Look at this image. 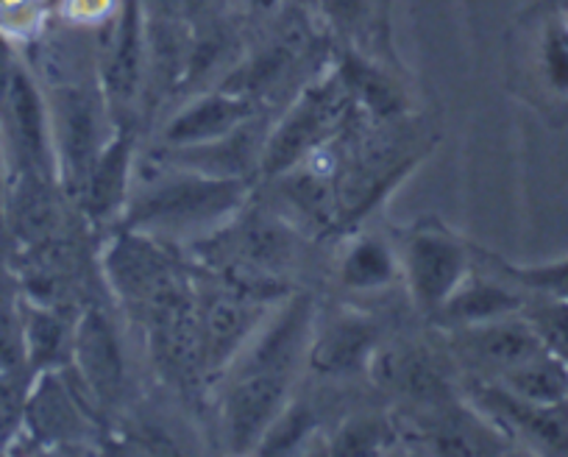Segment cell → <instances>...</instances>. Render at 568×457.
<instances>
[{"label":"cell","mask_w":568,"mask_h":457,"mask_svg":"<svg viewBox=\"0 0 568 457\" xmlns=\"http://www.w3.org/2000/svg\"><path fill=\"white\" fill-rule=\"evenodd\" d=\"M335 70L352 95L354 109L368 121H396L409 112V98L398 79H393L365 51L346 48Z\"/></svg>","instance_id":"obj_18"},{"label":"cell","mask_w":568,"mask_h":457,"mask_svg":"<svg viewBox=\"0 0 568 457\" xmlns=\"http://www.w3.org/2000/svg\"><path fill=\"white\" fill-rule=\"evenodd\" d=\"M260 112L265 109L254 98L229 90V87H215V90L195 95L193 101H187L168 118L165 126L160 129V149L215 143Z\"/></svg>","instance_id":"obj_15"},{"label":"cell","mask_w":568,"mask_h":457,"mask_svg":"<svg viewBox=\"0 0 568 457\" xmlns=\"http://www.w3.org/2000/svg\"><path fill=\"white\" fill-rule=\"evenodd\" d=\"M368 377L385 394L407 399L415 410L457 402L449 363L426 343L385 341L371 360Z\"/></svg>","instance_id":"obj_13"},{"label":"cell","mask_w":568,"mask_h":457,"mask_svg":"<svg viewBox=\"0 0 568 457\" xmlns=\"http://www.w3.org/2000/svg\"><path fill=\"white\" fill-rule=\"evenodd\" d=\"M101 274L112 296L129 307L136 321L160 304L193 291V280L179 260V246L123 223L103 241Z\"/></svg>","instance_id":"obj_3"},{"label":"cell","mask_w":568,"mask_h":457,"mask_svg":"<svg viewBox=\"0 0 568 457\" xmlns=\"http://www.w3.org/2000/svg\"><path fill=\"white\" fill-rule=\"evenodd\" d=\"M474 254H477L479 265L496 271L510 285L521 287L524 293H538V296H551L568 302V257L540 265H516L510 260L499 257V254L485 252L483 246H474Z\"/></svg>","instance_id":"obj_22"},{"label":"cell","mask_w":568,"mask_h":457,"mask_svg":"<svg viewBox=\"0 0 568 457\" xmlns=\"http://www.w3.org/2000/svg\"><path fill=\"white\" fill-rule=\"evenodd\" d=\"M313 318V296H291L217 379V416L223 440L232 451H256L271 424L296 394L298 368L307 363Z\"/></svg>","instance_id":"obj_1"},{"label":"cell","mask_w":568,"mask_h":457,"mask_svg":"<svg viewBox=\"0 0 568 457\" xmlns=\"http://www.w3.org/2000/svg\"><path fill=\"white\" fill-rule=\"evenodd\" d=\"M149 160L154 162V173L131 187L120 223L173 246H193L215 235L254 195V182L248 179L210 176L156 156Z\"/></svg>","instance_id":"obj_2"},{"label":"cell","mask_w":568,"mask_h":457,"mask_svg":"<svg viewBox=\"0 0 568 457\" xmlns=\"http://www.w3.org/2000/svg\"><path fill=\"white\" fill-rule=\"evenodd\" d=\"M245 3L254 9H260V12H271V9H276L278 0H245Z\"/></svg>","instance_id":"obj_30"},{"label":"cell","mask_w":568,"mask_h":457,"mask_svg":"<svg viewBox=\"0 0 568 457\" xmlns=\"http://www.w3.org/2000/svg\"><path fill=\"white\" fill-rule=\"evenodd\" d=\"M7 193H9L7 151H3V138H0V226H3V215H7Z\"/></svg>","instance_id":"obj_29"},{"label":"cell","mask_w":568,"mask_h":457,"mask_svg":"<svg viewBox=\"0 0 568 457\" xmlns=\"http://www.w3.org/2000/svg\"><path fill=\"white\" fill-rule=\"evenodd\" d=\"M485 268V265H483ZM527 304V293L521 287L510 285L505 276H499L496 271L488 268V276L479 274V265H474L471 274L463 280V285L457 287L449 296V302L440 307V313L435 315L433 324L440 332L463 329V326L474 324H488V321L507 318V315H518Z\"/></svg>","instance_id":"obj_17"},{"label":"cell","mask_w":568,"mask_h":457,"mask_svg":"<svg viewBox=\"0 0 568 457\" xmlns=\"http://www.w3.org/2000/svg\"><path fill=\"white\" fill-rule=\"evenodd\" d=\"M318 7L329 29L348 42L346 48L365 51V42L376 34L385 0H318Z\"/></svg>","instance_id":"obj_24"},{"label":"cell","mask_w":568,"mask_h":457,"mask_svg":"<svg viewBox=\"0 0 568 457\" xmlns=\"http://www.w3.org/2000/svg\"><path fill=\"white\" fill-rule=\"evenodd\" d=\"M337 282L352 296H374V293L390 291L402 282V265H398L393 237L385 235H352L337 257L335 268Z\"/></svg>","instance_id":"obj_19"},{"label":"cell","mask_w":568,"mask_h":457,"mask_svg":"<svg viewBox=\"0 0 568 457\" xmlns=\"http://www.w3.org/2000/svg\"><path fill=\"white\" fill-rule=\"evenodd\" d=\"M385 343L379 321L357 307H315L307 366L324 379H352L368 374L371 360Z\"/></svg>","instance_id":"obj_10"},{"label":"cell","mask_w":568,"mask_h":457,"mask_svg":"<svg viewBox=\"0 0 568 457\" xmlns=\"http://www.w3.org/2000/svg\"><path fill=\"white\" fill-rule=\"evenodd\" d=\"M68 368L37 374L29 396H26L23 427L37 444H68V440L90 438L92 418L87 396L75 394L73 385L64 377Z\"/></svg>","instance_id":"obj_16"},{"label":"cell","mask_w":568,"mask_h":457,"mask_svg":"<svg viewBox=\"0 0 568 457\" xmlns=\"http://www.w3.org/2000/svg\"><path fill=\"white\" fill-rule=\"evenodd\" d=\"M354 114L357 109H354L352 95L337 70L332 68L329 73L304 87L287 103L282 118L273 121L265 151H262L260 176L271 182V179L293 171L313 151L335 140L352 123Z\"/></svg>","instance_id":"obj_5"},{"label":"cell","mask_w":568,"mask_h":457,"mask_svg":"<svg viewBox=\"0 0 568 457\" xmlns=\"http://www.w3.org/2000/svg\"><path fill=\"white\" fill-rule=\"evenodd\" d=\"M560 9H568V0H560Z\"/></svg>","instance_id":"obj_31"},{"label":"cell","mask_w":568,"mask_h":457,"mask_svg":"<svg viewBox=\"0 0 568 457\" xmlns=\"http://www.w3.org/2000/svg\"><path fill=\"white\" fill-rule=\"evenodd\" d=\"M123 0H62L59 12L70 26L79 29H106L118 14Z\"/></svg>","instance_id":"obj_27"},{"label":"cell","mask_w":568,"mask_h":457,"mask_svg":"<svg viewBox=\"0 0 568 457\" xmlns=\"http://www.w3.org/2000/svg\"><path fill=\"white\" fill-rule=\"evenodd\" d=\"M402 438L396 424L379 413H348L329 435L332 455H379L387 444Z\"/></svg>","instance_id":"obj_23"},{"label":"cell","mask_w":568,"mask_h":457,"mask_svg":"<svg viewBox=\"0 0 568 457\" xmlns=\"http://www.w3.org/2000/svg\"><path fill=\"white\" fill-rule=\"evenodd\" d=\"M393 246L402 265V285L407 287L415 313L426 321L440 313L477 265L474 243L435 215H424L409 226L396 228Z\"/></svg>","instance_id":"obj_4"},{"label":"cell","mask_w":568,"mask_h":457,"mask_svg":"<svg viewBox=\"0 0 568 457\" xmlns=\"http://www.w3.org/2000/svg\"><path fill=\"white\" fill-rule=\"evenodd\" d=\"M521 315L538 332L546 349L568 363V302L527 293V304H524Z\"/></svg>","instance_id":"obj_25"},{"label":"cell","mask_w":568,"mask_h":457,"mask_svg":"<svg viewBox=\"0 0 568 457\" xmlns=\"http://www.w3.org/2000/svg\"><path fill=\"white\" fill-rule=\"evenodd\" d=\"M496 383L518 399L535 402V405H560V402H568V363L544 349Z\"/></svg>","instance_id":"obj_21"},{"label":"cell","mask_w":568,"mask_h":457,"mask_svg":"<svg viewBox=\"0 0 568 457\" xmlns=\"http://www.w3.org/2000/svg\"><path fill=\"white\" fill-rule=\"evenodd\" d=\"M0 132L7 134L14 171L37 173L59 182L51 109L45 106L40 87L20 62L0 92Z\"/></svg>","instance_id":"obj_9"},{"label":"cell","mask_w":568,"mask_h":457,"mask_svg":"<svg viewBox=\"0 0 568 457\" xmlns=\"http://www.w3.org/2000/svg\"><path fill=\"white\" fill-rule=\"evenodd\" d=\"M446 343L457 368H463L471 379H488V383H496L546 349L538 332L521 313L452 329L446 332Z\"/></svg>","instance_id":"obj_11"},{"label":"cell","mask_w":568,"mask_h":457,"mask_svg":"<svg viewBox=\"0 0 568 457\" xmlns=\"http://www.w3.org/2000/svg\"><path fill=\"white\" fill-rule=\"evenodd\" d=\"M145 9L156 18L176 20L184 26H204L215 20V0H145Z\"/></svg>","instance_id":"obj_28"},{"label":"cell","mask_w":568,"mask_h":457,"mask_svg":"<svg viewBox=\"0 0 568 457\" xmlns=\"http://www.w3.org/2000/svg\"><path fill=\"white\" fill-rule=\"evenodd\" d=\"M20 315H23V346L29 372L37 377L42 372L70 368L75 324L70 326L62 309L26 298L20 302Z\"/></svg>","instance_id":"obj_20"},{"label":"cell","mask_w":568,"mask_h":457,"mask_svg":"<svg viewBox=\"0 0 568 457\" xmlns=\"http://www.w3.org/2000/svg\"><path fill=\"white\" fill-rule=\"evenodd\" d=\"M134 149L136 126L114 123L112 134L98 151L90 173L75 193L81 215L98 235H109L123 221L125 204L134 187Z\"/></svg>","instance_id":"obj_14"},{"label":"cell","mask_w":568,"mask_h":457,"mask_svg":"<svg viewBox=\"0 0 568 457\" xmlns=\"http://www.w3.org/2000/svg\"><path fill=\"white\" fill-rule=\"evenodd\" d=\"M70 366L79 374V385L92 405L112 410L123 402L125 383V355L112 318L92 302L81 309L73 332V360Z\"/></svg>","instance_id":"obj_12"},{"label":"cell","mask_w":568,"mask_h":457,"mask_svg":"<svg viewBox=\"0 0 568 457\" xmlns=\"http://www.w3.org/2000/svg\"><path fill=\"white\" fill-rule=\"evenodd\" d=\"M45 23V0H0V37L7 42L37 40Z\"/></svg>","instance_id":"obj_26"},{"label":"cell","mask_w":568,"mask_h":457,"mask_svg":"<svg viewBox=\"0 0 568 457\" xmlns=\"http://www.w3.org/2000/svg\"><path fill=\"white\" fill-rule=\"evenodd\" d=\"M199 298V335H201V372L204 383H217L232 368L240 352L265 324L273 298L243 291L212 276L210 291L195 287Z\"/></svg>","instance_id":"obj_7"},{"label":"cell","mask_w":568,"mask_h":457,"mask_svg":"<svg viewBox=\"0 0 568 457\" xmlns=\"http://www.w3.org/2000/svg\"><path fill=\"white\" fill-rule=\"evenodd\" d=\"M98 51V87L114 123L140 126L149 73V12L145 0H123Z\"/></svg>","instance_id":"obj_6"},{"label":"cell","mask_w":568,"mask_h":457,"mask_svg":"<svg viewBox=\"0 0 568 457\" xmlns=\"http://www.w3.org/2000/svg\"><path fill=\"white\" fill-rule=\"evenodd\" d=\"M112 129L114 121L101 95V87L95 84V90H87L81 84H64L62 90H57L51 106V132L59 184L64 193L75 199Z\"/></svg>","instance_id":"obj_8"}]
</instances>
